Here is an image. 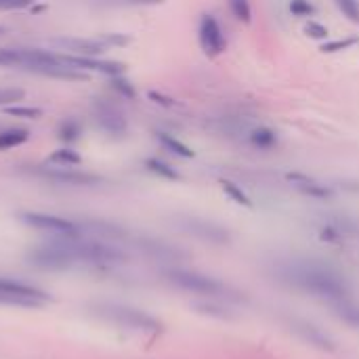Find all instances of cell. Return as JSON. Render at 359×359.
I'll return each mask as SVG.
<instances>
[{
  "label": "cell",
  "instance_id": "6da1fadb",
  "mask_svg": "<svg viewBox=\"0 0 359 359\" xmlns=\"http://www.w3.org/2000/svg\"><path fill=\"white\" fill-rule=\"evenodd\" d=\"M278 278L297 290H303L322 301L337 303L351 297V290L341 273L318 261H288L278 265Z\"/></svg>",
  "mask_w": 359,
  "mask_h": 359
},
{
  "label": "cell",
  "instance_id": "7a4b0ae2",
  "mask_svg": "<svg viewBox=\"0 0 359 359\" xmlns=\"http://www.w3.org/2000/svg\"><path fill=\"white\" fill-rule=\"evenodd\" d=\"M0 65L42 74L48 78L69 80V82H80L88 78L80 69L65 67L61 61V55L50 53V50H40V48H0Z\"/></svg>",
  "mask_w": 359,
  "mask_h": 359
},
{
  "label": "cell",
  "instance_id": "3957f363",
  "mask_svg": "<svg viewBox=\"0 0 359 359\" xmlns=\"http://www.w3.org/2000/svg\"><path fill=\"white\" fill-rule=\"evenodd\" d=\"M57 252H61L69 265L74 263H90V265H107V263H122L126 257L116 246L95 242V240H80V236H59L48 242Z\"/></svg>",
  "mask_w": 359,
  "mask_h": 359
},
{
  "label": "cell",
  "instance_id": "277c9868",
  "mask_svg": "<svg viewBox=\"0 0 359 359\" xmlns=\"http://www.w3.org/2000/svg\"><path fill=\"white\" fill-rule=\"evenodd\" d=\"M166 280L175 284L177 288H183L187 292H196L202 297H210L217 301H242L240 292L227 286L225 282L198 273V271H185V269H172L166 271Z\"/></svg>",
  "mask_w": 359,
  "mask_h": 359
},
{
  "label": "cell",
  "instance_id": "5b68a950",
  "mask_svg": "<svg viewBox=\"0 0 359 359\" xmlns=\"http://www.w3.org/2000/svg\"><path fill=\"white\" fill-rule=\"evenodd\" d=\"M93 118L97 122V126L111 139H124L128 133V122L126 116L122 114V109L114 103H109L107 99H95L93 105Z\"/></svg>",
  "mask_w": 359,
  "mask_h": 359
},
{
  "label": "cell",
  "instance_id": "8992f818",
  "mask_svg": "<svg viewBox=\"0 0 359 359\" xmlns=\"http://www.w3.org/2000/svg\"><path fill=\"white\" fill-rule=\"evenodd\" d=\"M48 301H50L48 294L38 290V288H32L27 284L0 278V303L21 305V307H40V305H44Z\"/></svg>",
  "mask_w": 359,
  "mask_h": 359
},
{
  "label": "cell",
  "instance_id": "52a82bcc",
  "mask_svg": "<svg viewBox=\"0 0 359 359\" xmlns=\"http://www.w3.org/2000/svg\"><path fill=\"white\" fill-rule=\"evenodd\" d=\"M198 40H200L202 50L206 55H210V57H217V55L225 53V48H227V38L223 34V27L212 15H202L200 17Z\"/></svg>",
  "mask_w": 359,
  "mask_h": 359
},
{
  "label": "cell",
  "instance_id": "ba28073f",
  "mask_svg": "<svg viewBox=\"0 0 359 359\" xmlns=\"http://www.w3.org/2000/svg\"><path fill=\"white\" fill-rule=\"evenodd\" d=\"M19 219L25 225H29L34 229H40V231H53V233H59V236H82L80 225H76L72 221H65V219H59V217L40 215V212H21Z\"/></svg>",
  "mask_w": 359,
  "mask_h": 359
},
{
  "label": "cell",
  "instance_id": "9c48e42d",
  "mask_svg": "<svg viewBox=\"0 0 359 359\" xmlns=\"http://www.w3.org/2000/svg\"><path fill=\"white\" fill-rule=\"evenodd\" d=\"M181 227L191 233L194 238H200L202 242L208 244H227L229 242V231L212 221L198 219V217H185L181 219Z\"/></svg>",
  "mask_w": 359,
  "mask_h": 359
},
{
  "label": "cell",
  "instance_id": "30bf717a",
  "mask_svg": "<svg viewBox=\"0 0 359 359\" xmlns=\"http://www.w3.org/2000/svg\"><path fill=\"white\" fill-rule=\"evenodd\" d=\"M50 44L78 57H99L107 48L99 38H53Z\"/></svg>",
  "mask_w": 359,
  "mask_h": 359
},
{
  "label": "cell",
  "instance_id": "8fae6325",
  "mask_svg": "<svg viewBox=\"0 0 359 359\" xmlns=\"http://www.w3.org/2000/svg\"><path fill=\"white\" fill-rule=\"evenodd\" d=\"M36 175H40L42 179L53 181V183H61V185H97V183H101V179L95 175L72 172V170H63V168H38Z\"/></svg>",
  "mask_w": 359,
  "mask_h": 359
},
{
  "label": "cell",
  "instance_id": "7c38bea8",
  "mask_svg": "<svg viewBox=\"0 0 359 359\" xmlns=\"http://www.w3.org/2000/svg\"><path fill=\"white\" fill-rule=\"evenodd\" d=\"M109 316L130 328H139V330H154L158 328V322L149 316H145L143 311L137 309H124V307H109Z\"/></svg>",
  "mask_w": 359,
  "mask_h": 359
},
{
  "label": "cell",
  "instance_id": "4fadbf2b",
  "mask_svg": "<svg viewBox=\"0 0 359 359\" xmlns=\"http://www.w3.org/2000/svg\"><path fill=\"white\" fill-rule=\"evenodd\" d=\"M246 139H248V145L255 147V149H259V151H271L280 143L278 130H273L271 126H265V124H259V126L248 128Z\"/></svg>",
  "mask_w": 359,
  "mask_h": 359
},
{
  "label": "cell",
  "instance_id": "5bb4252c",
  "mask_svg": "<svg viewBox=\"0 0 359 359\" xmlns=\"http://www.w3.org/2000/svg\"><path fill=\"white\" fill-rule=\"evenodd\" d=\"M288 179H290V181L294 183V187H297L301 194H305V196L320 198V200H326V198L332 196V191H330L326 185L313 181V179H309V177H305V175H288Z\"/></svg>",
  "mask_w": 359,
  "mask_h": 359
},
{
  "label": "cell",
  "instance_id": "9a60e30c",
  "mask_svg": "<svg viewBox=\"0 0 359 359\" xmlns=\"http://www.w3.org/2000/svg\"><path fill=\"white\" fill-rule=\"evenodd\" d=\"M330 307H332V311H334V316H337L339 320H343L347 326L358 328L359 330V305L351 299V297L341 299V301H337V303H330Z\"/></svg>",
  "mask_w": 359,
  "mask_h": 359
},
{
  "label": "cell",
  "instance_id": "2e32d148",
  "mask_svg": "<svg viewBox=\"0 0 359 359\" xmlns=\"http://www.w3.org/2000/svg\"><path fill=\"white\" fill-rule=\"evenodd\" d=\"M292 330L294 332H299L305 341H309L311 345H318V347H330V341H328V337H324L322 332H320V328H316V326H311V324H307V322H299V320H294L292 322Z\"/></svg>",
  "mask_w": 359,
  "mask_h": 359
},
{
  "label": "cell",
  "instance_id": "e0dca14e",
  "mask_svg": "<svg viewBox=\"0 0 359 359\" xmlns=\"http://www.w3.org/2000/svg\"><path fill=\"white\" fill-rule=\"evenodd\" d=\"M156 137H158V141L162 143V147H164L166 151H170V154H175V156H179V158H194V151H191L185 143H181L179 139H175L172 135H168V133H158Z\"/></svg>",
  "mask_w": 359,
  "mask_h": 359
},
{
  "label": "cell",
  "instance_id": "ac0fdd59",
  "mask_svg": "<svg viewBox=\"0 0 359 359\" xmlns=\"http://www.w3.org/2000/svg\"><path fill=\"white\" fill-rule=\"evenodd\" d=\"M27 139H29V133L25 128H8V130H2L0 133V151L11 149V147H17V145L25 143Z\"/></svg>",
  "mask_w": 359,
  "mask_h": 359
},
{
  "label": "cell",
  "instance_id": "d6986e66",
  "mask_svg": "<svg viewBox=\"0 0 359 359\" xmlns=\"http://www.w3.org/2000/svg\"><path fill=\"white\" fill-rule=\"evenodd\" d=\"M145 166H147L154 175H158V177H162V179H168V181H177V179H181V175H179L170 164H166V162H162V160H158V158H149V160H145Z\"/></svg>",
  "mask_w": 359,
  "mask_h": 359
},
{
  "label": "cell",
  "instance_id": "ffe728a7",
  "mask_svg": "<svg viewBox=\"0 0 359 359\" xmlns=\"http://www.w3.org/2000/svg\"><path fill=\"white\" fill-rule=\"evenodd\" d=\"M221 187H223V191L236 202V204H240V206H246V208H252V202H250V198L244 194V189L240 187V185H236L233 181H221Z\"/></svg>",
  "mask_w": 359,
  "mask_h": 359
},
{
  "label": "cell",
  "instance_id": "44dd1931",
  "mask_svg": "<svg viewBox=\"0 0 359 359\" xmlns=\"http://www.w3.org/2000/svg\"><path fill=\"white\" fill-rule=\"evenodd\" d=\"M80 133H82V128H80L78 120H74V118H69V120H63V122L59 124V128H57V135H59V139H61V141H65V143H72V141H76V139L80 137Z\"/></svg>",
  "mask_w": 359,
  "mask_h": 359
},
{
  "label": "cell",
  "instance_id": "7402d4cb",
  "mask_svg": "<svg viewBox=\"0 0 359 359\" xmlns=\"http://www.w3.org/2000/svg\"><path fill=\"white\" fill-rule=\"evenodd\" d=\"M229 11L231 15L242 21V23H250L252 19V6H250V0H229Z\"/></svg>",
  "mask_w": 359,
  "mask_h": 359
},
{
  "label": "cell",
  "instance_id": "603a6c76",
  "mask_svg": "<svg viewBox=\"0 0 359 359\" xmlns=\"http://www.w3.org/2000/svg\"><path fill=\"white\" fill-rule=\"evenodd\" d=\"M50 164H59V166H76L82 162V158L74 151V149H57L50 158Z\"/></svg>",
  "mask_w": 359,
  "mask_h": 359
},
{
  "label": "cell",
  "instance_id": "cb8c5ba5",
  "mask_svg": "<svg viewBox=\"0 0 359 359\" xmlns=\"http://www.w3.org/2000/svg\"><path fill=\"white\" fill-rule=\"evenodd\" d=\"M4 114L15 116V118H25V120H38L42 116L40 107H23V105H6Z\"/></svg>",
  "mask_w": 359,
  "mask_h": 359
},
{
  "label": "cell",
  "instance_id": "d4e9b609",
  "mask_svg": "<svg viewBox=\"0 0 359 359\" xmlns=\"http://www.w3.org/2000/svg\"><path fill=\"white\" fill-rule=\"evenodd\" d=\"M149 255H154V257H158V259H175L179 252L175 250V248H170V246H166V244H162V242H143L141 244Z\"/></svg>",
  "mask_w": 359,
  "mask_h": 359
},
{
  "label": "cell",
  "instance_id": "484cf974",
  "mask_svg": "<svg viewBox=\"0 0 359 359\" xmlns=\"http://www.w3.org/2000/svg\"><path fill=\"white\" fill-rule=\"evenodd\" d=\"M25 97V90L23 88H17V86H4L0 88V107H6L15 101H21Z\"/></svg>",
  "mask_w": 359,
  "mask_h": 359
},
{
  "label": "cell",
  "instance_id": "4316f807",
  "mask_svg": "<svg viewBox=\"0 0 359 359\" xmlns=\"http://www.w3.org/2000/svg\"><path fill=\"white\" fill-rule=\"evenodd\" d=\"M339 11L353 23H359V2L358 0H334Z\"/></svg>",
  "mask_w": 359,
  "mask_h": 359
},
{
  "label": "cell",
  "instance_id": "83f0119b",
  "mask_svg": "<svg viewBox=\"0 0 359 359\" xmlns=\"http://www.w3.org/2000/svg\"><path fill=\"white\" fill-rule=\"evenodd\" d=\"M109 84L122 95V97H126V99H135V88H133V84L126 80V78H122V74L120 76H109Z\"/></svg>",
  "mask_w": 359,
  "mask_h": 359
},
{
  "label": "cell",
  "instance_id": "f1b7e54d",
  "mask_svg": "<svg viewBox=\"0 0 359 359\" xmlns=\"http://www.w3.org/2000/svg\"><path fill=\"white\" fill-rule=\"evenodd\" d=\"M290 11L297 15V17H311L313 15V4L309 0H292L290 2Z\"/></svg>",
  "mask_w": 359,
  "mask_h": 359
},
{
  "label": "cell",
  "instance_id": "f546056e",
  "mask_svg": "<svg viewBox=\"0 0 359 359\" xmlns=\"http://www.w3.org/2000/svg\"><path fill=\"white\" fill-rule=\"evenodd\" d=\"M99 40L105 44V46H124L130 42L128 36H122V34H101Z\"/></svg>",
  "mask_w": 359,
  "mask_h": 359
},
{
  "label": "cell",
  "instance_id": "4dcf8cb0",
  "mask_svg": "<svg viewBox=\"0 0 359 359\" xmlns=\"http://www.w3.org/2000/svg\"><path fill=\"white\" fill-rule=\"evenodd\" d=\"M34 0H0V11H19L32 6Z\"/></svg>",
  "mask_w": 359,
  "mask_h": 359
},
{
  "label": "cell",
  "instance_id": "1f68e13d",
  "mask_svg": "<svg viewBox=\"0 0 359 359\" xmlns=\"http://www.w3.org/2000/svg\"><path fill=\"white\" fill-rule=\"evenodd\" d=\"M305 32H307L311 38H326V36H328V29H326L322 23H316V21H309L307 27H305Z\"/></svg>",
  "mask_w": 359,
  "mask_h": 359
},
{
  "label": "cell",
  "instance_id": "d6a6232c",
  "mask_svg": "<svg viewBox=\"0 0 359 359\" xmlns=\"http://www.w3.org/2000/svg\"><path fill=\"white\" fill-rule=\"evenodd\" d=\"M353 42H355V38H349V40H337V42L324 44V46H322V50H326V53H334V50H345V48H349V46H351Z\"/></svg>",
  "mask_w": 359,
  "mask_h": 359
},
{
  "label": "cell",
  "instance_id": "836d02e7",
  "mask_svg": "<svg viewBox=\"0 0 359 359\" xmlns=\"http://www.w3.org/2000/svg\"><path fill=\"white\" fill-rule=\"evenodd\" d=\"M116 2L126 6H149V4H162L164 0H116Z\"/></svg>",
  "mask_w": 359,
  "mask_h": 359
},
{
  "label": "cell",
  "instance_id": "e575fe53",
  "mask_svg": "<svg viewBox=\"0 0 359 359\" xmlns=\"http://www.w3.org/2000/svg\"><path fill=\"white\" fill-rule=\"evenodd\" d=\"M2 32H4V27H0V36H2Z\"/></svg>",
  "mask_w": 359,
  "mask_h": 359
}]
</instances>
